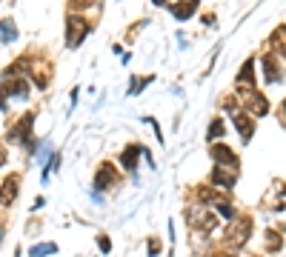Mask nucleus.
<instances>
[{"instance_id":"20e7f679","label":"nucleus","mask_w":286,"mask_h":257,"mask_svg":"<svg viewBox=\"0 0 286 257\" xmlns=\"http://www.w3.org/2000/svg\"><path fill=\"white\" fill-rule=\"evenodd\" d=\"M26 94H29V83H26L23 77H17V80H6V86L0 89V109H6L9 97H26Z\"/></svg>"},{"instance_id":"f3484780","label":"nucleus","mask_w":286,"mask_h":257,"mask_svg":"<svg viewBox=\"0 0 286 257\" xmlns=\"http://www.w3.org/2000/svg\"><path fill=\"white\" fill-rule=\"evenodd\" d=\"M272 46L281 51V54H286V26H281L278 32L272 34Z\"/></svg>"},{"instance_id":"1a4fd4ad","label":"nucleus","mask_w":286,"mask_h":257,"mask_svg":"<svg viewBox=\"0 0 286 257\" xmlns=\"http://www.w3.org/2000/svg\"><path fill=\"white\" fill-rule=\"evenodd\" d=\"M212 183L220 188H232L235 186V171H229L226 166H215L212 169Z\"/></svg>"},{"instance_id":"bb28decb","label":"nucleus","mask_w":286,"mask_h":257,"mask_svg":"<svg viewBox=\"0 0 286 257\" xmlns=\"http://www.w3.org/2000/svg\"><path fill=\"white\" fill-rule=\"evenodd\" d=\"M3 237H6V229H3V226H0V243H3Z\"/></svg>"},{"instance_id":"0eeeda50","label":"nucleus","mask_w":286,"mask_h":257,"mask_svg":"<svg viewBox=\"0 0 286 257\" xmlns=\"http://www.w3.org/2000/svg\"><path fill=\"white\" fill-rule=\"evenodd\" d=\"M209 154L218 160V166H229L232 171L237 169V157H235V152H232L229 146H220V143H215V146L209 149Z\"/></svg>"},{"instance_id":"ddd939ff","label":"nucleus","mask_w":286,"mask_h":257,"mask_svg":"<svg viewBox=\"0 0 286 257\" xmlns=\"http://www.w3.org/2000/svg\"><path fill=\"white\" fill-rule=\"evenodd\" d=\"M32 115H26V123H23V120H20V123H17L15 129H12V140H29V135H32Z\"/></svg>"},{"instance_id":"4be33fe9","label":"nucleus","mask_w":286,"mask_h":257,"mask_svg":"<svg viewBox=\"0 0 286 257\" xmlns=\"http://www.w3.org/2000/svg\"><path fill=\"white\" fill-rule=\"evenodd\" d=\"M146 83H152V77H143V80H132V89H129V94H137V92H143V89H140V86H146Z\"/></svg>"},{"instance_id":"dca6fc26","label":"nucleus","mask_w":286,"mask_h":257,"mask_svg":"<svg viewBox=\"0 0 286 257\" xmlns=\"http://www.w3.org/2000/svg\"><path fill=\"white\" fill-rule=\"evenodd\" d=\"M120 163H123V169L135 171L137 169V146H126L123 154H120Z\"/></svg>"},{"instance_id":"412c9836","label":"nucleus","mask_w":286,"mask_h":257,"mask_svg":"<svg viewBox=\"0 0 286 257\" xmlns=\"http://www.w3.org/2000/svg\"><path fill=\"white\" fill-rule=\"evenodd\" d=\"M218 211H220V214H223V217H229V220L235 217V209H232V206H229V203H223V200H220V203H218Z\"/></svg>"},{"instance_id":"39448f33","label":"nucleus","mask_w":286,"mask_h":257,"mask_svg":"<svg viewBox=\"0 0 286 257\" xmlns=\"http://www.w3.org/2000/svg\"><path fill=\"white\" fill-rule=\"evenodd\" d=\"M115 180H118V171L112 163H101V169L95 174V191H103V188H112L115 186Z\"/></svg>"},{"instance_id":"f8f14e48","label":"nucleus","mask_w":286,"mask_h":257,"mask_svg":"<svg viewBox=\"0 0 286 257\" xmlns=\"http://www.w3.org/2000/svg\"><path fill=\"white\" fill-rule=\"evenodd\" d=\"M17 40V26L15 20H0V43H15Z\"/></svg>"},{"instance_id":"aec40b11","label":"nucleus","mask_w":286,"mask_h":257,"mask_svg":"<svg viewBox=\"0 0 286 257\" xmlns=\"http://www.w3.org/2000/svg\"><path fill=\"white\" fill-rule=\"evenodd\" d=\"M266 249H269V252H281V237H278L275 232L266 234Z\"/></svg>"},{"instance_id":"6e6552de","label":"nucleus","mask_w":286,"mask_h":257,"mask_svg":"<svg viewBox=\"0 0 286 257\" xmlns=\"http://www.w3.org/2000/svg\"><path fill=\"white\" fill-rule=\"evenodd\" d=\"M232 120H235V129L240 132V140H243V143H249V140H252V135H255L252 117H249V115H243V112H235V115H232Z\"/></svg>"},{"instance_id":"423d86ee","label":"nucleus","mask_w":286,"mask_h":257,"mask_svg":"<svg viewBox=\"0 0 286 257\" xmlns=\"http://www.w3.org/2000/svg\"><path fill=\"white\" fill-rule=\"evenodd\" d=\"M17 188H20V177L9 174L3 183H0V206H12L17 197Z\"/></svg>"},{"instance_id":"393cba45","label":"nucleus","mask_w":286,"mask_h":257,"mask_svg":"<svg viewBox=\"0 0 286 257\" xmlns=\"http://www.w3.org/2000/svg\"><path fill=\"white\" fill-rule=\"evenodd\" d=\"M281 120H284V126H286V100L281 103Z\"/></svg>"},{"instance_id":"a211bd4d","label":"nucleus","mask_w":286,"mask_h":257,"mask_svg":"<svg viewBox=\"0 0 286 257\" xmlns=\"http://www.w3.org/2000/svg\"><path fill=\"white\" fill-rule=\"evenodd\" d=\"M54 252H57V246H54V243H40V246H34L29 255H32V257H43V255H54Z\"/></svg>"},{"instance_id":"6ab92c4d","label":"nucleus","mask_w":286,"mask_h":257,"mask_svg":"<svg viewBox=\"0 0 286 257\" xmlns=\"http://www.w3.org/2000/svg\"><path fill=\"white\" fill-rule=\"evenodd\" d=\"M223 135V120H212V126H209V137H212V140H218V137Z\"/></svg>"},{"instance_id":"f257e3e1","label":"nucleus","mask_w":286,"mask_h":257,"mask_svg":"<svg viewBox=\"0 0 286 257\" xmlns=\"http://www.w3.org/2000/svg\"><path fill=\"white\" fill-rule=\"evenodd\" d=\"M92 29V23L80 15H69L66 17V46L69 49H78L80 43H83V37L89 34Z\"/></svg>"},{"instance_id":"9d476101","label":"nucleus","mask_w":286,"mask_h":257,"mask_svg":"<svg viewBox=\"0 0 286 257\" xmlns=\"http://www.w3.org/2000/svg\"><path fill=\"white\" fill-rule=\"evenodd\" d=\"M169 9H172V15L178 17V20H186V17H192V15H195V9H198V0H186V3H172Z\"/></svg>"},{"instance_id":"9b49d317","label":"nucleus","mask_w":286,"mask_h":257,"mask_svg":"<svg viewBox=\"0 0 286 257\" xmlns=\"http://www.w3.org/2000/svg\"><path fill=\"white\" fill-rule=\"evenodd\" d=\"M32 77H34V83L40 86V89H46V83H49V77H52L49 63H34L32 66Z\"/></svg>"},{"instance_id":"2eb2a0df","label":"nucleus","mask_w":286,"mask_h":257,"mask_svg":"<svg viewBox=\"0 0 286 257\" xmlns=\"http://www.w3.org/2000/svg\"><path fill=\"white\" fill-rule=\"evenodd\" d=\"M263 71H266V83H275V80L281 77V69H278L275 54H266V57H263Z\"/></svg>"},{"instance_id":"f03ea898","label":"nucleus","mask_w":286,"mask_h":257,"mask_svg":"<svg viewBox=\"0 0 286 257\" xmlns=\"http://www.w3.org/2000/svg\"><path fill=\"white\" fill-rule=\"evenodd\" d=\"M249 234H252V220H249V217H240L235 226H229V229H226V246L240 249V246H246Z\"/></svg>"},{"instance_id":"b1692460","label":"nucleus","mask_w":286,"mask_h":257,"mask_svg":"<svg viewBox=\"0 0 286 257\" xmlns=\"http://www.w3.org/2000/svg\"><path fill=\"white\" fill-rule=\"evenodd\" d=\"M149 246H152V252H149V257H157V240H149Z\"/></svg>"},{"instance_id":"4468645a","label":"nucleus","mask_w":286,"mask_h":257,"mask_svg":"<svg viewBox=\"0 0 286 257\" xmlns=\"http://www.w3.org/2000/svg\"><path fill=\"white\" fill-rule=\"evenodd\" d=\"M249 109H252L258 117H263V115H269V103H266V97L260 94V92H255L252 97H249Z\"/></svg>"},{"instance_id":"a878e982","label":"nucleus","mask_w":286,"mask_h":257,"mask_svg":"<svg viewBox=\"0 0 286 257\" xmlns=\"http://www.w3.org/2000/svg\"><path fill=\"white\" fill-rule=\"evenodd\" d=\"M6 163V152H3V146H0V166Z\"/></svg>"},{"instance_id":"5701e85b","label":"nucleus","mask_w":286,"mask_h":257,"mask_svg":"<svg viewBox=\"0 0 286 257\" xmlns=\"http://www.w3.org/2000/svg\"><path fill=\"white\" fill-rule=\"evenodd\" d=\"M98 246H101V252H112V243H109V237H106V234H101V237H98Z\"/></svg>"},{"instance_id":"7ed1b4c3","label":"nucleus","mask_w":286,"mask_h":257,"mask_svg":"<svg viewBox=\"0 0 286 257\" xmlns=\"http://www.w3.org/2000/svg\"><path fill=\"white\" fill-rule=\"evenodd\" d=\"M189 223H192L195 229H201V232H212V229L218 226L215 214H212V211H206L203 206H192V209H189Z\"/></svg>"}]
</instances>
